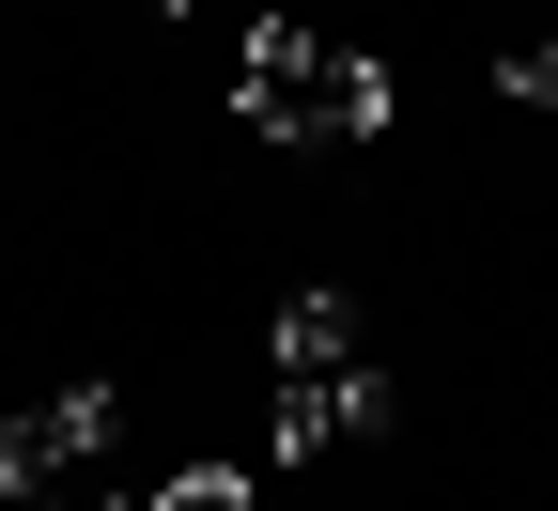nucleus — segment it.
Instances as JSON below:
<instances>
[{"mask_svg":"<svg viewBox=\"0 0 558 511\" xmlns=\"http://www.w3.org/2000/svg\"><path fill=\"white\" fill-rule=\"evenodd\" d=\"M233 109H248L264 139H373V124H388V62L279 16V32H248V62H233Z\"/></svg>","mask_w":558,"mask_h":511,"instance_id":"nucleus-1","label":"nucleus"},{"mask_svg":"<svg viewBox=\"0 0 558 511\" xmlns=\"http://www.w3.org/2000/svg\"><path fill=\"white\" fill-rule=\"evenodd\" d=\"M109 434H124V388H47V403H16L0 418V496H94V465H109Z\"/></svg>","mask_w":558,"mask_h":511,"instance_id":"nucleus-2","label":"nucleus"},{"mask_svg":"<svg viewBox=\"0 0 558 511\" xmlns=\"http://www.w3.org/2000/svg\"><path fill=\"white\" fill-rule=\"evenodd\" d=\"M264 373L311 388V373H373V311L341 295V279H295V295L264 311Z\"/></svg>","mask_w":558,"mask_h":511,"instance_id":"nucleus-3","label":"nucleus"},{"mask_svg":"<svg viewBox=\"0 0 558 511\" xmlns=\"http://www.w3.org/2000/svg\"><path fill=\"white\" fill-rule=\"evenodd\" d=\"M388 418H403L388 373H311V388H279V465H341V450H373Z\"/></svg>","mask_w":558,"mask_h":511,"instance_id":"nucleus-4","label":"nucleus"},{"mask_svg":"<svg viewBox=\"0 0 558 511\" xmlns=\"http://www.w3.org/2000/svg\"><path fill=\"white\" fill-rule=\"evenodd\" d=\"M497 94H512V109H558V32H527V47L497 62Z\"/></svg>","mask_w":558,"mask_h":511,"instance_id":"nucleus-5","label":"nucleus"},{"mask_svg":"<svg viewBox=\"0 0 558 511\" xmlns=\"http://www.w3.org/2000/svg\"><path fill=\"white\" fill-rule=\"evenodd\" d=\"M156 511H248V480H233V465H186V480H171Z\"/></svg>","mask_w":558,"mask_h":511,"instance_id":"nucleus-6","label":"nucleus"},{"mask_svg":"<svg viewBox=\"0 0 558 511\" xmlns=\"http://www.w3.org/2000/svg\"><path fill=\"white\" fill-rule=\"evenodd\" d=\"M156 16H202V0H156Z\"/></svg>","mask_w":558,"mask_h":511,"instance_id":"nucleus-7","label":"nucleus"},{"mask_svg":"<svg viewBox=\"0 0 558 511\" xmlns=\"http://www.w3.org/2000/svg\"><path fill=\"white\" fill-rule=\"evenodd\" d=\"M0 511H32V496H0Z\"/></svg>","mask_w":558,"mask_h":511,"instance_id":"nucleus-8","label":"nucleus"}]
</instances>
